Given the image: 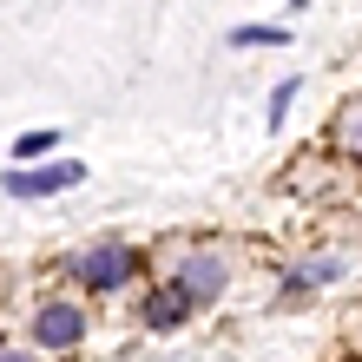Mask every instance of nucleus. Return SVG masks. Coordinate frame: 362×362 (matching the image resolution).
I'll use <instances>...</instances> for the list:
<instances>
[{
	"label": "nucleus",
	"mask_w": 362,
	"mask_h": 362,
	"mask_svg": "<svg viewBox=\"0 0 362 362\" xmlns=\"http://www.w3.org/2000/svg\"><path fill=\"white\" fill-rule=\"evenodd\" d=\"M73 276H79L86 290H119V284H132V276H139V257H132L125 244H93L86 257L73 264Z\"/></svg>",
	"instance_id": "f257e3e1"
},
{
	"label": "nucleus",
	"mask_w": 362,
	"mask_h": 362,
	"mask_svg": "<svg viewBox=\"0 0 362 362\" xmlns=\"http://www.w3.org/2000/svg\"><path fill=\"white\" fill-rule=\"evenodd\" d=\"M79 336H86V310L79 303H40V316H33L40 349H79Z\"/></svg>",
	"instance_id": "f03ea898"
},
{
	"label": "nucleus",
	"mask_w": 362,
	"mask_h": 362,
	"mask_svg": "<svg viewBox=\"0 0 362 362\" xmlns=\"http://www.w3.org/2000/svg\"><path fill=\"white\" fill-rule=\"evenodd\" d=\"M86 178V165H47V172H7V198H53V191H66Z\"/></svg>",
	"instance_id": "7ed1b4c3"
},
{
	"label": "nucleus",
	"mask_w": 362,
	"mask_h": 362,
	"mask_svg": "<svg viewBox=\"0 0 362 362\" xmlns=\"http://www.w3.org/2000/svg\"><path fill=\"white\" fill-rule=\"evenodd\" d=\"M178 284H185V296H191V303H211V296L224 290V257H211V250H198V257H185Z\"/></svg>",
	"instance_id": "20e7f679"
},
{
	"label": "nucleus",
	"mask_w": 362,
	"mask_h": 362,
	"mask_svg": "<svg viewBox=\"0 0 362 362\" xmlns=\"http://www.w3.org/2000/svg\"><path fill=\"white\" fill-rule=\"evenodd\" d=\"M185 310H191V296H185V284H165V290H152V296H145V323H152V329H178L185 323Z\"/></svg>",
	"instance_id": "39448f33"
},
{
	"label": "nucleus",
	"mask_w": 362,
	"mask_h": 362,
	"mask_svg": "<svg viewBox=\"0 0 362 362\" xmlns=\"http://www.w3.org/2000/svg\"><path fill=\"white\" fill-rule=\"evenodd\" d=\"M329 276H343V257H316V264H303L290 276V290H310V284H329Z\"/></svg>",
	"instance_id": "423d86ee"
},
{
	"label": "nucleus",
	"mask_w": 362,
	"mask_h": 362,
	"mask_svg": "<svg viewBox=\"0 0 362 362\" xmlns=\"http://www.w3.org/2000/svg\"><path fill=\"white\" fill-rule=\"evenodd\" d=\"M238 47H284V27H238Z\"/></svg>",
	"instance_id": "0eeeda50"
},
{
	"label": "nucleus",
	"mask_w": 362,
	"mask_h": 362,
	"mask_svg": "<svg viewBox=\"0 0 362 362\" xmlns=\"http://www.w3.org/2000/svg\"><path fill=\"white\" fill-rule=\"evenodd\" d=\"M53 145H59V132L47 125V132H27V139H20V145H13V158H40V152H53Z\"/></svg>",
	"instance_id": "6e6552de"
},
{
	"label": "nucleus",
	"mask_w": 362,
	"mask_h": 362,
	"mask_svg": "<svg viewBox=\"0 0 362 362\" xmlns=\"http://www.w3.org/2000/svg\"><path fill=\"white\" fill-rule=\"evenodd\" d=\"M290 99H296V79H284V86H276V93H270V125H276V119H284V112H290Z\"/></svg>",
	"instance_id": "1a4fd4ad"
},
{
	"label": "nucleus",
	"mask_w": 362,
	"mask_h": 362,
	"mask_svg": "<svg viewBox=\"0 0 362 362\" xmlns=\"http://www.w3.org/2000/svg\"><path fill=\"white\" fill-rule=\"evenodd\" d=\"M0 362H27V356H0Z\"/></svg>",
	"instance_id": "9d476101"
}]
</instances>
